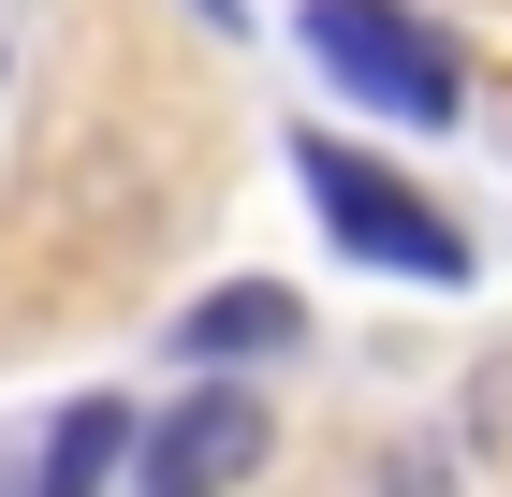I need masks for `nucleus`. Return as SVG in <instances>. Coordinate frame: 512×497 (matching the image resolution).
<instances>
[{
	"instance_id": "obj_4",
	"label": "nucleus",
	"mask_w": 512,
	"mask_h": 497,
	"mask_svg": "<svg viewBox=\"0 0 512 497\" xmlns=\"http://www.w3.org/2000/svg\"><path fill=\"white\" fill-rule=\"evenodd\" d=\"M293 337H308V307L278 293V278H220V293H191V322H176L191 366H249V351H293Z\"/></svg>"
},
{
	"instance_id": "obj_1",
	"label": "nucleus",
	"mask_w": 512,
	"mask_h": 497,
	"mask_svg": "<svg viewBox=\"0 0 512 497\" xmlns=\"http://www.w3.org/2000/svg\"><path fill=\"white\" fill-rule=\"evenodd\" d=\"M293 176H308L322 234H337L352 264H381V278H469V234L439 220L410 176H381L366 147H337V132H293Z\"/></svg>"
},
{
	"instance_id": "obj_5",
	"label": "nucleus",
	"mask_w": 512,
	"mask_h": 497,
	"mask_svg": "<svg viewBox=\"0 0 512 497\" xmlns=\"http://www.w3.org/2000/svg\"><path fill=\"white\" fill-rule=\"evenodd\" d=\"M118 439H147V424H132L118 395H74V410L44 424V497H103V468H118Z\"/></svg>"
},
{
	"instance_id": "obj_3",
	"label": "nucleus",
	"mask_w": 512,
	"mask_h": 497,
	"mask_svg": "<svg viewBox=\"0 0 512 497\" xmlns=\"http://www.w3.org/2000/svg\"><path fill=\"white\" fill-rule=\"evenodd\" d=\"M278 454V424H264V395H235V381H205V395H176V410L132 439V483L147 497H235L249 468Z\"/></svg>"
},
{
	"instance_id": "obj_2",
	"label": "nucleus",
	"mask_w": 512,
	"mask_h": 497,
	"mask_svg": "<svg viewBox=\"0 0 512 497\" xmlns=\"http://www.w3.org/2000/svg\"><path fill=\"white\" fill-rule=\"evenodd\" d=\"M308 59L352 88L366 117H410V132L454 117V44H439L425 15H395V0H308Z\"/></svg>"
}]
</instances>
